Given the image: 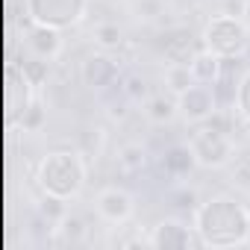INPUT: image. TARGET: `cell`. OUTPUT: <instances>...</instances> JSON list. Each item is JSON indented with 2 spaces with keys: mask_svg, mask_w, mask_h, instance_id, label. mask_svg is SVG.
<instances>
[{
  "mask_svg": "<svg viewBox=\"0 0 250 250\" xmlns=\"http://www.w3.org/2000/svg\"><path fill=\"white\" fill-rule=\"evenodd\" d=\"M94 42H97V47L100 50H115V47H121V42H124V33H121V27L118 24H97L94 27Z\"/></svg>",
  "mask_w": 250,
  "mask_h": 250,
  "instance_id": "17",
  "label": "cell"
},
{
  "mask_svg": "<svg viewBox=\"0 0 250 250\" xmlns=\"http://www.w3.org/2000/svg\"><path fill=\"white\" fill-rule=\"evenodd\" d=\"M21 71H24V74L33 80V85L39 88V85H44L47 77H50V62L42 59V56H36V59H27V62L21 65Z\"/></svg>",
  "mask_w": 250,
  "mask_h": 250,
  "instance_id": "21",
  "label": "cell"
},
{
  "mask_svg": "<svg viewBox=\"0 0 250 250\" xmlns=\"http://www.w3.org/2000/svg\"><path fill=\"white\" fill-rule=\"evenodd\" d=\"M177 106H180V115H183L188 124H203V121H209V118L218 112L215 85H209V83H191L183 94H177Z\"/></svg>",
  "mask_w": 250,
  "mask_h": 250,
  "instance_id": "7",
  "label": "cell"
},
{
  "mask_svg": "<svg viewBox=\"0 0 250 250\" xmlns=\"http://www.w3.org/2000/svg\"><path fill=\"white\" fill-rule=\"evenodd\" d=\"M188 147L200 168H227L235 159V142L224 124H215V118L197 124V130L188 139Z\"/></svg>",
  "mask_w": 250,
  "mask_h": 250,
  "instance_id": "4",
  "label": "cell"
},
{
  "mask_svg": "<svg viewBox=\"0 0 250 250\" xmlns=\"http://www.w3.org/2000/svg\"><path fill=\"white\" fill-rule=\"evenodd\" d=\"M27 44H30L33 56H42V59L53 62V59L62 53L65 39H62V30L47 27V24H33V21H30V30H27Z\"/></svg>",
  "mask_w": 250,
  "mask_h": 250,
  "instance_id": "10",
  "label": "cell"
},
{
  "mask_svg": "<svg viewBox=\"0 0 250 250\" xmlns=\"http://www.w3.org/2000/svg\"><path fill=\"white\" fill-rule=\"evenodd\" d=\"M200 47L212 50L215 56L227 59H238L247 47H250V30L238 15H212L203 27L200 36Z\"/></svg>",
  "mask_w": 250,
  "mask_h": 250,
  "instance_id": "3",
  "label": "cell"
},
{
  "mask_svg": "<svg viewBox=\"0 0 250 250\" xmlns=\"http://www.w3.org/2000/svg\"><path fill=\"white\" fill-rule=\"evenodd\" d=\"M191 83H197L194 74H191V65H186V62H168V68H165V85H168L171 94H183Z\"/></svg>",
  "mask_w": 250,
  "mask_h": 250,
  "instance_id": "16",
  "label": "cell"
},
{
  "mask_svg": "<svg viewBox=\"0 0 250 250\" xmlns=\"http://www.w3.org/2000/svg\"><path fill=\"white\" fill-rule=\"evenodd\" d=\"M24 12L33 24H47L56 30L77 27L85 12L88 0H24Z\"/></svg>",
  "mask_w": 250,
  "mask_h": 250,
  "instance_id": "5",
  "label": "cell"
},
{
  "mask_svg": "<svg viewBox=\"0 0 250 250\" xmlns=\"http://www.w3.org/2000/svg\"><path fill=\"white\" fill-rule=\"evenodd\" d=\"M80 80L91 91H121L124 88L118 62L109 56V50H100V53L85 56L83 65H80Z\"/></svg>",
  "mask_w": 250,
  "mask_h": 250,
  "instance_id": "6",
  "label": "cell"
},
{
  "mask_svg": "<svg viewBox=\"0 0 250 250\" xmlns=\"http://www.w3.org/2000/svg\"><path fill=\"white\" fill-rule=\"evenodd\" d=\"M44 121H47V112H44L42 100H33V103L21 112V124H24L27 133H39V130L44 127Z\"/></svg>",
  "mask_w": 250,
  "mask_h": 250,
  "instance_id": "19",
  "label": "cell"
},
{
  "mask_svg": "<svg viewBox=\"0 0 250 250\" xmlns=\"http://www.w3.org/2000/svg\"><path fill=\"white\" fill-rule=\"evenodd\" d=\"M85 159L77 150H50L36 168V183L44 194L59 200H77L85 188Z\"/></svg>",
  "mask_w": 250,
  "mask_h": 250,
  "instance_id": "2",
  "label": "cell"
},
{
  "mask_svg": "<svg viewBox=\"0 0 250 250\" xmlns=\"http://www.w3.org/2000/svg\"><path fill=\"white\" fill-rule=\"evenodd\" d=\"M147 244L156 247V250H186V247H194V244L203 247L200 238H197V232H194V227L183 224L180 218H162L153 227Z\"/></svg>",
  "mask_w": 250,
  "mask_h": 250,
  "instance_id": "8",
  "label": "cell"
},
{
  "mask_svg": "<svg viewBox=\"0 0 250 250\" xmlns=\"http://www.w3.org/2000/svg\"><path fill=\"white\" fill-rule=\"evenodd\" d=\"M56 224H59V227H56V232H59L65 241H71V244L83 241V235H85V224H83V218H77V215H68V212H65Z\"/></svg>",
  "mask_w": 250,
  "mask_h": 250,
  "instance_id": "18",
  "label": "cell"
},
{
  "mask_svg": "<svg viewBox=\"0 0 250 250\" xmlns=\"http://www.w3.org/2000/svg\"><path fill=\"white\" fill-rule=\"evenodd\" d=\"M194 165H197V159H194L188 145H177V147H171L165 153V171L171 177H186V174H191Z\"/></svg>",
  "mask_w": 250,
  "mask_h": 250,
  "instance_id": "14",
  "label": "cell"
},
{
  "mask_svg": "<svg viewBox=\"0 0 250 250\" xmlns=\"http://www.w3.org/2000/svg\"><path fill=\"white\" fill-rule=\"evenodd\" d=\"M188 65H191V74H194V80H197V83H209V85H215V83H218V77L224 74V59H221V56H215V53H212V50H206V47H200Z\"/></svg>",
  "mask_w": 250,
  "mask_h": 250,
  "instance_id": "12",
  "label": "cell"
},
{
  "mask_svg": "<svg viewBox=\"0 0 250 250\" xmlns=\"http://www.w3.org/2000/svg\"><path fill=\"white\" fill-rule=\"evenodd\" d=\"M145 165H147V150H145L139 142L121 145V150H118V168H121L124 174H139Z\"/></svg>",
  "mask_w": 250,
  "mask_h": 250,
  "instance_id": "15",
  "label": "cell"
},
{
  "mask_svg": "<svg viewBox=\"0 0 250 250\" xmlns=\"http://www.w3.org/2000/svg\"><path fill=\"white\" fill-rule=\"evenodd\" d=\"M162 53H165V59L168 62H191L194 59V53H197V47L191 44V33L188 30H171V33H165L162 36Z\"/></svg>",
  "mask_w": 250,
  "mask_h": 250,
  "instance_id": "11",
  "label": "cell"
},
{
  "mask_svg": "<svg viewBox=\"0 0 250 250\" xmlns=\"http://www.w3.org/2000/svg\"><path fill=\"white\" fill-rule=\"evenodd\" d=\"M145 80L142 77H130V80H124V94H127L130 100H142L145 97Z\"/></svg>",
  "mask_w": 250,
  "mask_h": 250,
  "instance_id": "23",
  "label": "cell"
},
{
  "mask_svg": "<svg viewBox=\"0 0 250 250\" xmlns=\"http://www.w3.org/2000/svg\"><path fill=\"white\" fill-rule=\"evenodd\" d=\"M94 209H97V215H100L106 224H118V227H121V224H127V221L133 218L136 200H133V194H130L127 188H121V186H106V188L97 191Z\"/></svg>",
  "mask_w": 250,
  "mask_h": 250,
  "instance_id": "9",
  "label": "cell"
},
{
  "mask_svg": "<svg viewBox=\"0 0 250 250\" xmlns=\"http://www.w3.org/2000/svg\"><path fill=\"white\" fill-rule=\"evenodd\" d=\"M232 177H235L244 188H250V156H235V159H232Z\"/></svg>",
  "mask_w": 250,
  "mask_h": 250,
  "instance_id": "22",
  "label": "cell"
},
{
  "mask_svg": "<svg viewBox=\"0 0 250 250\" xmlns=\"http://www.w3.org/2000/svg\"><path fill=\"white\" fill-rule=\"evenodd\" d=\"M235 109L250 124V68L238 77V85H235Z\"/></svg>",
  "mask_w": 250,
  "mask_h": 250,
  "instance_id": "20",
  "label": "cell"
},
{
  "mask_svg": "<svg viewBox=\"0 0 250 250\" xmlns=\"http://www.w3.org/2000/svg\"><path fill=\"white\" fill-rule=\"evenodd\" d=\"M145 115H147L153 124H171V121L180 115V106H177V94H165V91H156V94L145 97Z\"/></svg>",
  "mask_w": 250,
  "mask_h": 250,
  "instance_id": "13",
  "label": "cell"
},
{
  "mask_svg": "<svg viewBox=\"0 0 250 250\" xmlns=\"http://www.w3.org/2000/svg\"><path fill=\"white\" fill-rule=\"evenodd\" d=\"M194 232L203 247H244L250 244V209L229 194L209 197L194 209Z\"/></svg>",
  "mask_w": 250,
  "mask_h": 250,
  "instance_id": "1",
  "label": "cell"
}]
</instances>
